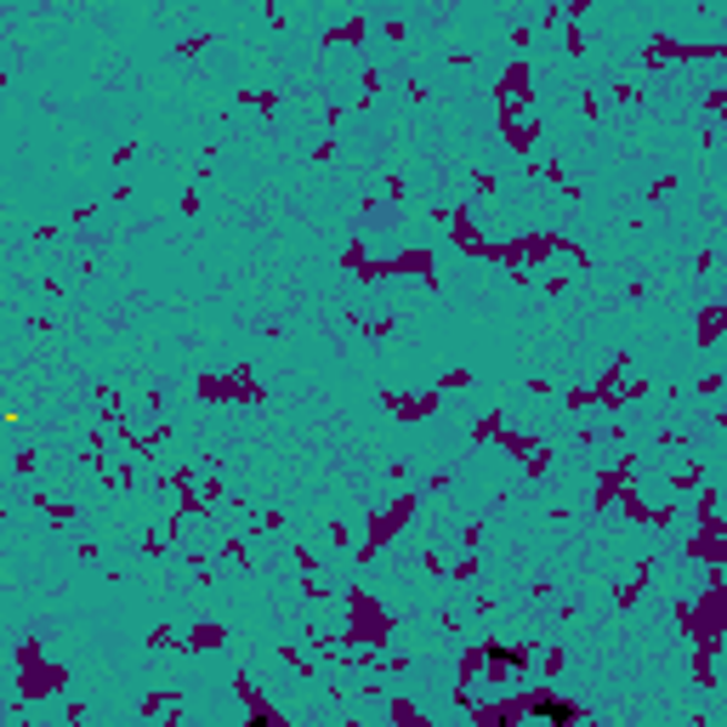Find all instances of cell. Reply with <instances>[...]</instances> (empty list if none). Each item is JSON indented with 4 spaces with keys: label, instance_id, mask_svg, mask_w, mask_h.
<instances>
[{
    "label": "cell",
    "instance_id": "cell-1",
    "mask_svg": "<svg viewBox=\"0 0 727 727\" xmlns=\"http://www.w3.org/2000/svg\"><path fill=\"white\" fill-rule=\"evenodd\" d=\"M535 716L563 727V721H574V705H563V699H541V705H535Z\"/></svg>",
    "mask_w": 727,
    "mask_h": 727
}]
</instances>
